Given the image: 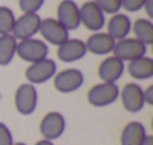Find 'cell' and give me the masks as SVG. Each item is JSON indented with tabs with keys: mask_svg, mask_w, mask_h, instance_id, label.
<instances>
[{
	"mask_svg": "<svg viewBox=\"0 0 153 145\" xmlns=\"http://www.w3.org/2000/svg\"><path fill=\"white\" fill-rule=\"evenodd\" d=\"M120 90L116 82H99L93 85L87 93V100L96 108H104L113 105L119 99Z\"/></svg>",
	"mask_w": 153,
	"mask_h": 145,
	"instance_id": "obj_1",
	"label": "cell"
},
{
	"mask_svg": "<svg viewBox=\"0 0 153 145\" xmlns=\"http://www.w3.org/2000/svg\"><path fill=\"white\" fill-rule=\"evenodd\" d=\"M57 74V64L51 58H42L39 61L30 63V66L26 69V79L29 84H42L54 78Z\"/></svg>",
	"mask_w": 153,
	"mask_h": 145,
	"instance_id": "obj_2",
	"label": "cell"
},
{
	"mask_svg": "<svg viewBox=\"0 0 153 145\" xmlns=\"http://www.w3.org/2000/svg\"><path fill=\"white\" fill-rule=\"evenodd\" d=\"M17 55L24 61L35 63L48 57V45L35 38L24 39L17 42Z\"/></svg>",
	"mask_w": 153,
	"mask_h": 145,
	"instance_id": "obj_3",
	"label": "cell"
},
{
	"mask_svg": "<svg viewBox=\"0 0 153 145\" xmlns=\"http://www.w3.org/2000/svg\"><path fill=\"white\" fill-rule=\"evenodd\" d=\"M54 88L59 93H74L84 84V75L78 69H65L54 75Z\"/></svg>",
	"mask_w": 153,
	"mask_h": 145,
	"instance_id": "obj_4",
	"label": "cell"
},
{
	"mask_svg": "<svg viewBox=\"0 0 153 145\" xmlns=\"http://www.w3.org/2000/svg\"><path fill=\"white\" fill-rule=\"evenodd\" d=\"M146 52H147V46L135 38H125L122 40H117L113 49L114 57H117L123 63L125 61L129 63L135 58L144 57Z\"/></svg>",
	"mask_w": 153,
	"mask_h": 145,
	"instance_id": "obj_5",
	"label": "cell"
},
{
	"mask_svg": "<svg viewBox=\"0 0 153 145\" xmlns=\"http://www.w3.org/2000/svg\"><path fill=\"white\" fill-rule=\"evenodd\" d=\"M119 97L122 99V105L123 108L131 112V114H137L140 112L144 106H146V102H144V88L137 84V82H129L126 84Z\"/></svg>",
	"mask_w": 153,
	"mask_h": 145,
	"instance_id": "obj_6",
	"label": "cell"
},
{
	"mask_svg": "<svg viewBox=\"0 0 153 145\" xmlns=\"http://www.w3.org/2000/svg\"><path fill=\"white\" fill-rule=\"evenodd\" d=\"M65 129H66V120H65L63 114H60L57 111H51V112L45 114L39 124L41 135L47 141L59 139L63 135Z\"/></svg>",
	"mask_w": 153,
	"mask_h": 145,
	"instance_id": "obj_7",
	"label": "cell"
},
{
	"mask_svg": "<svg viewBox=\"0 0 153 145\" xmlns=\"http://www.w3.org/2000/svg\"><path fill=\"white\" fill-rule=\"evenodd\" d=\"M38 105V90L33 84H21L15 91V108L21 115H30Z\"/></svg>",
	"mask_w": 153,
	"mask_h": 145,
	"instance_id": "obj_8",
	"label": "cell"
},
{
	"mask_svg": "<svg viewBox=\"0 0 153 145\" xmlns=\"http://www.w3.org/2000/svg\"><path fill=\"white\" fill-rule=\"evenodd\" d=\"M41 17L38 14H23L20 18H15V24L12 29V36L17 40H24L33 38L39 33Z\"/></svg>",
	"mask_w": 153,
	"mask_h": 145,
	"instance_id": "obj_9",
	"label": "cell"
},
{
	"mask_svg": "<svg viewBox=\"0 0 153 145\" xmlns=\"http://www.w3.org/2000/svg\"><path fill=\"white\" fill-rule=\"evenodd\" d=\"M68 32L76 30L80 27V6L74 0H62L57 6V18H56Z\"/></svg>",
	"mask_w": 153,
	"mask_h": 145,
	"instance_id": "obj_10",
	"label": "cell"
},
{
	"mask_svg": "<svg viewBox=\"0 0 153 145\" xmlns=\"http://www.w3.org/2000/svg\"><path fill=\"white\" fill-rule=\"evenodd\" d=\"M80 23L92 32H99L105 26V14L93 2H86L80 8Z\"/></svg>",
	"mask_w": 153,
	"mask_h": 145,
	"instance_id": "obj_11",
	"label": "cell"
},
{
	"mask_svg": "<svg viewBox=\"0 0 153 145\" xmlns=\"http://www.w3.org/2000/svg\"><path fill=\"white\" fill-rule=\"evenodd\" d=\"M39 33L42 35V38L51 43V45H62L65 40L69 39V32L56 20V18H45L41 20V26H39Z\"/></svg>",
	"mask_w": 153,
	"mask_h": 145,
	"instance_id": "obj_12",
	"label": "cell"
},
{
	"mask_svg": "<svg viewBox=\"0 0 153 145\" xmlns=\"http://www.w3.org/2000/svg\"><path fill=\"white\" fill-rule=\"evenodd\" d=\"M87 54L86 43L81 39H68L57 46V58L63 63H72Z\"/></svg>",
	"mask_w": 153,
	"mask_h": 145,
	"instance_id": "obj_13",
	"label": "cell"
},
{
	"mask_svg": "<svg viewBox=\"0 0 153 145\" xmlns=\"http://www.w3.org/2000/svg\"><path fill=\"white\" fill-rule=\"evenodd\" d=\"M125 72V63L117 57H107L98 69V75L102 82H117Z\"/></svg>",
	"mask_w": 153,
	"mask_h": 145,
	"instance_id": "obj_14",
	"label": "cell"
},
{
	"mask_svg": "<svg viewBox=\"0 0 153 145\" xmlns=\"http://www.w3.org/2000/svg\"><path fill=\"white\" fill-rule=\"evenodd\" d=\"M84 43H86V48H87L89 52H92L95 55H105V54L113 52L114 45H116V40L108 33L96 32Z\"/></svg>",
	"mask_w": 153,
	"mask_h": 145,
	"instance_id": "obj_15",
	"label": "cell"
},
{
	"mask_svg": "<svg viewBox=\"0 0 153 145\" xmlns=\"http://www.w3.org/2000/svg\"><path fill=\"white\" fill-rule=\"evenodd\" d=\"M146 136H147V130L143 123L129 121L122 130L120 144L122 145H143Z\"/></svg>",
	"mask_w": 153,
	"mask_h": 145,
	"instance_id": "obj_16",
	"label": "cell"
},
{
	"mask_svg": "<svg viewBox=\"0 0 153 145\" xmlns=\"http://www.w3.org/2000/svg\"><path fill=\"white\" fill-rule=\"evenodd\" d=\"M131 29H132V23H131L128 15H125V14H114L111 17V20L108 21L107 33L117 42V40H122V39L128 38Z\"/></svg>",
	"mask_w": 153,
	"mask_h": 145,
	"instance_id": "obj_17",
	"label": "cell"
},
{
	"mask_svg": "<svg viewBox=\"0 0 153 145\" xmlns=\"http://www.w3.org/2000/svg\"><path fill=\"white\" fill-rule=\"evenodd\" d=\"M128 72L134 79L146 81L153 77V58L150 57H140L128 63Z\"/></svg>",
	"mask_w": 153,
	"mask_h": 145,
	"instance_id": "obj_18",
	"label": "cell"
},
{
	"mask_svg": "<svg viewBox=\"0 0 153 145\" xmlns=\"http://www.w3.org/2000/svg\"><path fill=\"white\" fill-rule=\"evenodd\" d=\"M17 39L12 35H0V66H8L17 55Z\"/></svg>",
	"mask_w": 153,
	"mask_h": 145,
	"instance_id": "obj_19",
	"label": "cell"
},
{
	"mask_svg": "<svg viewBox=\"0 0 153 145\" xmlns=\"http://www.w3.org/2000/svg\"><path fill=\"white\" fill-rule=\"evenodd\" d=\"M135 39H138L140 42H143L146 46L153 43V23L147 18H138L134 24L132 29Z\"/></svg>",
	"mask_w": 153,
	"mask_h": 145,
	"instance_id": "obj_20",
	"label": "cell"
},
{
	"mask_svg": "<svg viewBox=\"0 0 153 145\" xmlns=\"http://www.w3.org/2000/svg\"><path fill=\"white\" fill-rule=\"evenodd\" d=\"M15 24V15L12 9L0 6V35H11Z\"/></svg>",
	"mask_w": 153,
	"mask_h": 145,
	"instance_id": "obj_21",
	"label": "cell"
},
{
	"mask_svg": "<svg viewBox=\"0 0 153 145\" xmlns=\"http://www.w3.org/2000/svg\"><path fill=\"white\" fill-rule=\"evenodd\" d=\"M98 5V8L104 12V14H119L120 8H122V0H93Z\"/></svg>",
	"mask_w": 153,
	"mask_h": 145,
	"instance_id": "obj_22",
	"label": "cell"
},
{
	"mask_svg": "<svg viewBox=\"0 0 153 145\" xmlns=\"http://www.w3.org/2000/svg\"><path fill=\"white\" fill-rule=\"evenodd\" d=\"M45 0H20L18 5L23 14H38V11L42 8Z\"/></svg>",
	"mask_w": 153,
	"mask_h": 145,
	"instance_id": "obj_23",
	"label": "cell"
},
{
	"mask_svg": "<svg viewBox=\"0 0 153 145\" xmlns=\"http://www.w3.org/2000/svg\"><path fill=\"white\" fill-rule=\"evenodd\" d=\"M146 0H122V8L128 12H138L144 8Z\"/></svg>",
	"mask_w": 153,
	"mask_h": 145,
	"instance_id": "obj_24",
	"label": "cell"
},
{
	"mask_svg": "<svg viewBox=\"0 0 153 145\" xmlns=\"http://www.w3.org/2000/svg\"><path fill=\"white\" fill-rule=\"evenodd\" d=\"M0 145H14L12 133L5 123H0Z\"/></svg>",
	"mask_w": 153,
	"mask_h": 145,
	"instance_id": "obj_25",
	"label": "cell"
},
{
	"mask_svg": "<svg viewBox=\"0 0 153 145\" xmlns=\"http://www.w3.org/2000/svg\"><path fill=\"white\" fill-rule=\"evenodd\" d=\"M144 102L146 105H153V87H147L144 90Z\"/></svg>",
	"mask_w": 153,
	"mask_h": 145,
	"instance_id": "obj_26",
	"label": "cell"
},
{
	"mask_svg": "<svg viewBox=\"0 0 153 145\" xmlns=\"http://www.w3.org/2000/svg\"><path fill=\"white\" fill-rule=\"evenodd\" d=\"M152 5H153V0H146L144 8H143V9H146V12H147V15H149L150 18L153 17V8H152Z\"/></svg>",
	"mask_w": 153,
	"mask_h": 145,
	"instance_id": "obj_27",
	"label": "cell"
},
{
	"mask_svg": "<svg viewBox=\"0 0 153 145\" xmlns=\"http://www.w3.org/2000/svg\"><path fill=\"white\" fill-rule=\"evenodd\" d=\"M143 145H153V136L152 135H147L146 139H144V142H143Z\"/></svg>",
	"mask_w": 153,
	"mask_h": 145,
	"instance_id": "obj_28",
	"label": "cell"
},
{
	"mask_svg": "<svg viewBox=\"0 0 153 145\" xmlns=\"http://www.w3.org/2000/svg\"><path fill=\"white\" fill-rule=\"evenodd\" d=\"M35 145H54L53 141H47V139H41L39 142H36Z\"/></svg>",
	"mask_w": 153,
	"mask_h": 145,
	"instance_id": "obj_29",
	"label": "cell"
},
{
	"mask_svg": "<svg viewBox=\"0 0 153 145\" xmlns=\"http://www.w3.org/2000/svg\"><path fill=\"white\" fill-rule=\"evenodd\" d=\"M14 145H27V144H24V142H14Z\"/></svg>",
	"mask_w": 153,
	"mask_h": 145,
	"instance_id": "obj_30",
	"label": "cell"
}]
</instances>
